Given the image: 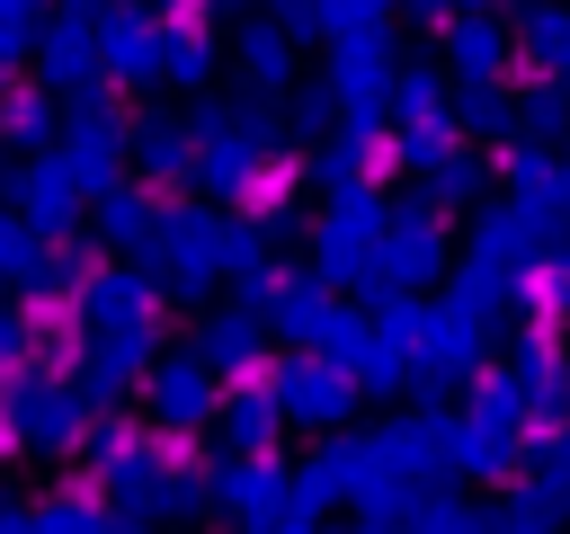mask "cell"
<instances>
[{"instance_id": "6da1fadb", "label": "cell", "mask_w": 570, "mask_h": 534, "mask_svg": "<svg viewBox=\"0 0 570 534\" xmlns=\"http://www.w3.org/2000/svg\"><path fill=\"white\" fill-rule=\"evenodd\" d=\"M365 258H374V205L347 196V205L321 222V267H330V276H356Z\"/></svg>"}, {"instance_id": "7a4b0ae2", "label": "cell", "mask_w": 570, "mask_h": 534, "mask_svg": "<svg viewBox=\"0 0 570 534\" xmlns=\"http://www.w3.org/2000/svg\"><path fill=\"white\" fill-rule=\"evenodd\" d=\"M98 44H107V62H116V71H134V80H142V71H160V36H151V18H142V9H107V36H98Z\"/></svg>"}, {"instance_id": "3957f363", "label": "cell", "mask_w": 570, "mask_h": 534, "mask_svg": "<svg viewBox=\"0 0 570 534\" xmlns=\"http://www.w3.org/2000/svg\"><path fill=\"white\" fill-rule=\"evenodd\" d=\"M330 89L356 98V107H374V98H383V44H374V36H347L338 62H330Z\"/></svg>"}, {"instance_id": "277c9868", "label": "cell", "mask_w": 570, "mask_h": 534, "mask_svg": "<svg viewBox=\"0 0 570 534\" xmlns=\"http://www.w3.org/2000/svg\"><path fill=\"white\" fill-rule=\"evenodd\" d=\"M436 249H445V240H436V222H428V214L410 205V214L392 222V249H383V258H392L401 276H428V267H436Z\"/></svg>"}, {"instance_id": "5b68a950", "label": "cell", "mask_w": 570, "mask_h": 534, "mask_svg": "<svg viewBox=\"0 0 570 534\" xmlns=\"http://www.w3.org/2000/svg\"><path fill=\"white\" fill-rule=\"evenodd\" d=\"M454 71H463L472 89L499 71V27H490V18H463V27H454Z\"/></svg>"}, {"instance_id": "8992f818", "label": "cell", "mask_w": 570, "mask_h": 534, "mask_svg": "<svg viewBox=\"0 0 570 534\" xmlns=\"http://www.w3.org/2000/svg\"><path fill=\"white\" fill-rule=\"evenodd\" d=\"M71 187H80V178H71V160L27 169V214H36V222H62V214H71Z\"/></svg>"}, {"instance_id": "52a82bcc", "label": "cell", "mask_w": 570, "mask_h": 534, "mask_svg": "<svg viewBox=\"0 0 570 534\" xmlns=\"http://www.w3.org/2000/svg\"><path fill=\"white\" fill-rule=\"evenodd\" d=\"M525 53L534 62H570V18L561 9H525Z\"/></svg>"}, {"instance_id": "ba28073f", "label": "cell", "mask_w": 570, "mask_h": 534, "mask_svg": "<svg viewBox=\"0 0 570 534\" xmlns=\"http://www.w3.org/2000/svg\"><path fill=\"white\" fill-rule=\"evenodd\" d=\"M240 71H249V80H285V36H276V27H249V36H240Z\"/></svg>"}, {"instance_id": "9c48e42d", "label": "cell", "mask_w": 570, "mask_h": 534, "mask_svg": "<svg viewBox=\"0 0 570 534\" xmlns=\"http://www.w3.org/2000/svg\"><path fill=\"white\" fill-rule=\"evenodd\" d=\"M142 169L178 178V169H187V134H178V125H142Z\"/></svg>"}, {"instance_id": "30bf717a", "label": "cell", "mask_w": 570, "mask_h": 534, "mask_svg": "<svg viewBox=\"0 0 570 534\" xmlns=\"http://www.w3.org/2000/svg\"><path fill=\"white\" fill-rule=\"evenodd\" d=\"M160 71H169V80H187V89H196V80H205V71H214V44H205V36H178V44H169V53H160Z\"/></svg>"}, {"instance_id": "8fae6325", "label": "cell", "mask_w": 570, "mask_h": 534, "mask_svg": "<svg viewBox=\"0 0 570 534\" xmlns=\"http://www.w3.org/2000/svg\"><path fill=\"white\" fill-rule=\"evenodd\" d=\"M98 222H107V240H142L151 205H142V196H107V205H98Z\"/></svg>"}, {"instance_id": "7c38bea8", "label": "cell", "mask_w": 570, "mask_h": 534, "mask_svg": "<svg viewBox=\"0 0 570 534\" xmlns=\"http://www.w3.org/2000/svg\"><path fill=\"white\" fill-rule=\"evenodd\" d=\"M463 125H472V134H499V125H508V98L472 89V98H463Z\"/></svg>"}, {"instance_id": "4fadbf2b", "label": "cell", "mask_w": 570, "mask_h": 534, "mask_svg": "<svg viewBox=\"0 0 570 534\" xmlns=\"http://www.w3.org/2000/svg\"><path fill=\"white\" fill-rule=\"evenodd\" d=\"M9 134H45V98H36V89L9 98Z\"/></svg>"}, {"instance_id": "5bb4252c", "label": "cell", "mask_w": 570, "mask_h": 534, "mask_svg": "<svg viewBox=\"0 0 570 534\" xmlns=\"http://www.w3.org/2000/svg\"><path fill=\"white\" fill-rule=\"evenodd\" d=\"M169 9H187V18H196V9H205V0H169Z\"/></svg>"}]
</instances>
